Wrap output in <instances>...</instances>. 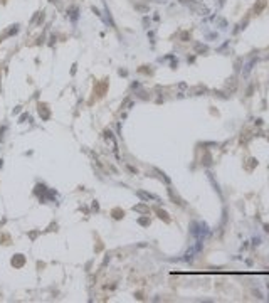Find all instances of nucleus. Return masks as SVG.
I'll use <instances>...</instances> for the list:
<instances>
[{"instance_id": "1", "label": "nucleus", "mask_w": 269, "mask_h": 303, "mask_svg": "<svg viewBox=\"0 0 269 303\" xmlns=\"http://www.w3.org/2000/svg\"><path fill=\"white\" fill-rule=\"evenodd\" d=\"M264 5H266V0H259V3H257V7H256V14H257V12H261V10H262V7H264Z\"/></svg>"}]
</instances>
